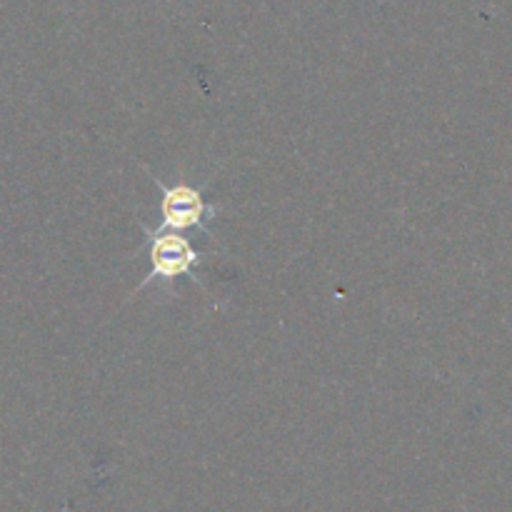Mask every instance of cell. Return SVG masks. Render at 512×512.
Instances as JSON below:
<instances>
[{"instance_id":"obj_1","label":"cell","mask_w":512,"mask_h":512,"mask_svg":"<svg viewBox=\"0 0 512 512\" xmlns=\"http://www.w3.org/2000/svg\"><path fill=\"white\" fill-rule=\"evenodd\" d=\"M143 233L150 253V273L140 280L135 293H138V290H145L153 283L163 285L165 290L173 293V283L178 278H183V275H190V278L198 283V278H195L193 273L210 258V255L200 253V250L180 233H158V230L148 228L145 223Z\"/></svg>"},{"instance_id":"obj_2","label":"cell","mask_w":512,"mask_h":512,"mask_svg":"<svg viewBox=\"0 0 512 512\" xmlns=\"http://www.w3.org/2000/svg\"><path fill=\"white\" fill-rule=\"evenodd\" d=\"M150 180L158 185L160 190V225L155 230L158 233H185V230H203L205 235H213L210 230V220L218 218L223 208L210 200L203 198V188L195 185L178 183L165 185L158 175L150 173Z\"/></svg>"}]
</instances>
